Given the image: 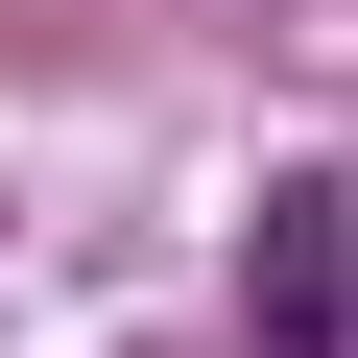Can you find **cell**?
Instances as JSON below:
<instances>
[{
  "instance_id": "6da1fadb",
  "label": "cell",
  "mask_w": 358,
  "mask_h": 358,
  "mask_svg": "<svg viewBox=\"0 0 358 358\" xmlns=\"http://www.w3.org/2000/svg\"><path fill=\"white\" fill-rule=\"evenodd\" d=\"M239 310H263V358H334V334H358V192H334V167H287V192H263Z\"/></svg>"
}]
</instances>
